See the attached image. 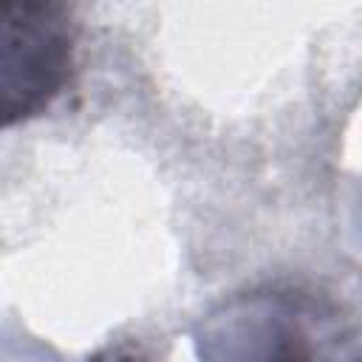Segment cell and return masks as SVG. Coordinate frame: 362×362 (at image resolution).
Returning <instances> with one entry per match:
<instances>
[{"label":"cell","mask_w":362,"mask_h":362,"mask_svg":"<svg viewBox=\"0 0 362 362\" xmlns=\"http://www.w3.org/2000/svg\"><path fill=\"white\" fill-rule=\"evenodd\" d=\"M57 6H6L3 20V119L37 113L57 96L71 65V34Z\"/></svg>","instance_id":"6da1fadb"}]
</instances>
